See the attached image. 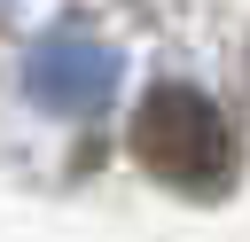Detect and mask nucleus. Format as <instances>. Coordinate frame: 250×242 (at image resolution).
<instances>
[{
    "label": "nucleus",
    "mask_w": 250,
    "mask_h": 242,
    "mask_svg": "<svg viewBox=\"0 0 250 242\" xmlns=\"http://www.w3.org/2000/svg\"><path fill=\"white\" fill-rule=\"evenodd\" d=\"M133 156L164 187H180V195H227V180H234V133L219 117V101L203 86H180V78H164V86L141 94V109H133Z\"/></svg>",
    "instance_id": "nucleus-1"
}]
</instances>
